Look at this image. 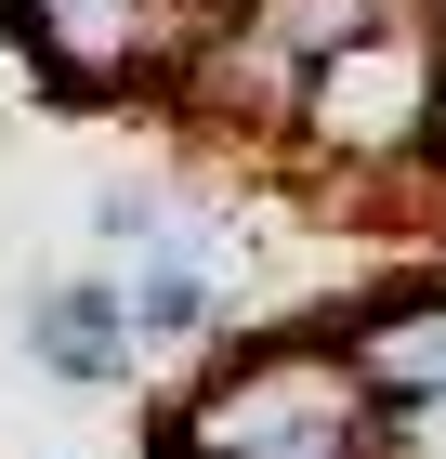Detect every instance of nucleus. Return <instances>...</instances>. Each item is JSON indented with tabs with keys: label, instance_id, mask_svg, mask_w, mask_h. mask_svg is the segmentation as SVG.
Segmentation results:
<instances>
[{
	"label": "nucleus",
	"instance_id": "nucleus-1",
	"mask_svg": "<svg viewBox=\"0 0 446 459\" xmlns=\"http://www.w3.org/2000/svg\"><path fill=\"white\" fill-rule=\"evenodd\" d=\"M368 420H380V394L354 381L342 328H275L171 407L158 459H368Z\"/></svg>",
	"mask_w": 446,
	"mask_h": 459
},
{
	"label": "nucleus",
	"instance_id": "nucleus-2",
	"mask_svg": "<svg viewBox=\"0 0 446 459\" xmlns=\"http://www.w3.org/2000/svg\"><path fill=\"white\" fill-rule=\"evenodd\" d=\"M433 79H446V39L433 13H380L354 27L342 53L302 66V106H289V158L302 171H342V184H394L407 158H433Z\"/></svg>",
	"mask_w": 446,
	"mask_h": 459
},
{
	"label": "nucleus",
	"instance_id": "nucleus-3",
	"mask_svg": "<svg viewBox=\"0 0 446 459\" xmlns=\"http://www.w3.org/2000/svg\"><path fill=\"white\" fill-rule=\"evenodd\" d=\"M0 27L53 79V106H144L171 79L197 0H0Z\"/></svg>",
	"mask_w": 446,
	"mask_h": 459
},
{
	"label": "nucleus",
	"instance_id": "nucleus-4",
	"mask_svg": "<svg viewBox=\"0 0 446 459\" xmlns=\"http://www.w3.org/2000/svg\"><path fill=\"white\" fill-rule=\"evenodd\" d=\"M27 354L53 368V381H79V394H118L144 368V354H132V316H118V276H53L27 302Z\"/></svg>",
	"mask_w": 446,
	"mask_h": 459
},
{
	"label": "nucleus",
	"instance_id": "nucleus-5",
	"mask_svg": "<svg viewBox=\"0 0 446 459\" xmlns=\"http://www.w3.org/2000/svg\"><path fill=\"white\" fill-rule=\"evenodd\" d=\"M342 354L354 381L394 407V394H446V289H394L368 316H342Z\"/></svg>",
	"mask_w": 446,
	"mask_h": 459
},
{
	"label": "nucleus",
	"instance_id": "nucleus-6",
	"mask_svg": "<svg viewBox=\"0 0 446 459\" xmlns=\"http://www.w3.org/2000/svg\"><path fill=\"white\" fill-rule=\"evenodd\" d=\"M158 223H171V197H144V184H118V197L92 211V237L118 249V263H132V249H158Z\"/></svg>",
	"mask_w": 446,
	"mask_h": 459
},
{
	"label": "nucleus",
	"instance_id": "nucleus-7",
	"mask_svg": "<svg viewBox=\"0 0 446 459\" xmlns=\"http://www.w3.org/2000/svg\"><path fill=\"white\" fill-rule=\"evenodd\" d=\"M433 158H446V79H433Z\"/></svg>",
	"mask_w": 446,
	"mask_h": 459
},
{
	"label": "nucleus",
	"instance_id": "nucleus-8",
	"mask_svg": "<svg viewBox=\"0 0 446 459\" xmlns=\"http://www.w3.org/2000/svg\"><path fill=\"white\" fill-rule=\"evenodd\" d=\"M420 13H433V39H446V0H420Z\"/></svg>",
	"mask_w": 446,
	"mask_h": 459
}]
</instances>
